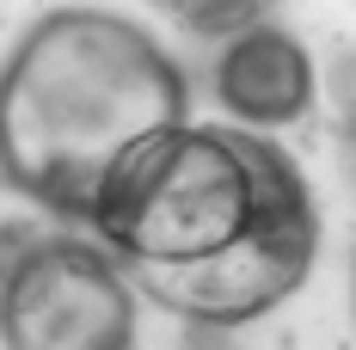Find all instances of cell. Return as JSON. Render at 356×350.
I'll use <instances>...</instances> for the list:
<instances>
[{"instance_id": "cell-3", "label": "cell", "mask_w": 356, "mask_h": 350, "mask_svg": "<svg viewBox=\"0 0 356 350\" xmlns=\"http://www.w3.org/2000/svg\"><path fill=\"white\" fill-rule=\"evenodd\" d=\"M6 350H136V295L111 246L31 240L0 271Z\"/></svg>"}, {"instance_id": "cell-1", "label": "cell", "mask_w": 356, "mask_h": 350, "mask_svg": "<svg viewBox=\"0 0 356 350\" xmlns=\"http://www.w3.org/2000/svg\"><path fill=\"white\" fill-rule=\"evenodd\" d=\"M99 240L147 301L197 326H246L289 301L320 252L314 191L277 141L172 123L142 136L99 184Z\"/></svg>"}, {"instance_id": "cell-2", "label": "cell", "mask_w": 356, "mask_h": 350, "mask_svg": "<svg viewBox=\"0 0 356 350\" xmlns=\"http://www.w3.org/2000/svg\"><path fill=\"white\" fill-rule=\"evenodd\" d=\"M172 123H184L178 62L99 6L37 19L0 68V178L43 209L92 215L111 166Z\"/></svg>"}, {"instance_id": "cell-4", "label": "cell", "mask_w": 356, "mask_h": 350, "mask_svg": "<svg viewBox=\"0 0 356 350\" xmlns=\"http://www.w3.org/2000/svg\"><path fill=\"white\" fill-rule=\"evenodd\" d=\"M215 93L240 123H295L314 99V62L289 31L246 25L215 68Z\"/></svg>"}, {"instance_id": "cell-5", "label": "cell", "mask_w": 356, "mask_h": 350, "mask_svg": "<svg viewBox=\"0 0 356 350\" xmlns=\"http://www.w3.org/2000/svg\"><path fill=\"white\" fill-rule=\"evenodd\" d=\"M160 13H172L184 31H246V25H258L264 13H270V0H154Z\"/></svg>"}]
</instances>
